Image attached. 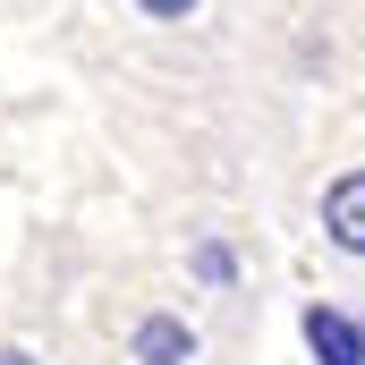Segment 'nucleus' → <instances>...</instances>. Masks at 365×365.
<instances>
[{"label":"nucleus","mask_w":365,"mask_h":365,"mask_svg":"<svg viewBox=\"0 0 365 365\" xmlns=\"http://www.w3.org/2000/svg\"><path fill=\"white\" fill-rule=\"evenodd\" d=\"M323 230H331V247L340 255H365V170L323 187Z\"/></svg>","instance_id":"1"},{"label":"nucleus","mask_w":365,"mask_h":365,"mask_svg":"<svg viewBox=\"0 0 365 365\" xmlns=\"http://www.w3.org/2000/svg\"><path fill=\"white\" fill-rule=\"evenodd\" d=\"M187 357H195V331H187L179 314L136 323V365H187Z\"/></svg>","instance_id":"3"},{"label":"nucleus","mask_w":365,"mask_h":365,"mask_svg":"<svg viewBox=\"0 0 365 365\" xmlns=\"http://www.w3.org/2000/svg\"><path fill=\"white\" fill-rule=\"evenodd\" d=\"M306 349H314V365H365V331L340 306H306Z\"/></svg>","instance_id":"2"},{"label":"nucleus","mask_w":365,"mask_h":365,"mask_svg":"<svg viewBox=\"0 0 365 365\" xmlns=\"http://www.w3.org/2000/svg\"><path fill=\"white\" fill-rule=\"evenodd\" d=\"M0 365H34V357H26V349H0Z\"/></svg>","instance_id":"6"},{"label":"nucleus","mask_w":365,"mask_h":365,"mask_svg":"<svg viewBox=\"0 0 365 365\" xmlns=\"http://www.w3.org/2000/svg\"><path fill=\"white\" fill-rule=\"evenodd\" d=\"M136 9H145V17H187L195 0H136Z\"/></svg>","instance_id":"5"},{"label":"nucleus","mask_w":365,"mask_h":365,"mask_svg":"<svg viewBox=\"0 0 365 365\" xmlns=\"http://www.w3.org/2000/svg\"><path fill=\"white\" fill-rule=\"evenodd\" d=\"M195 272H204V280H230V247H195Z\"/></svg>","instance_id":"4"}]
</instances>
